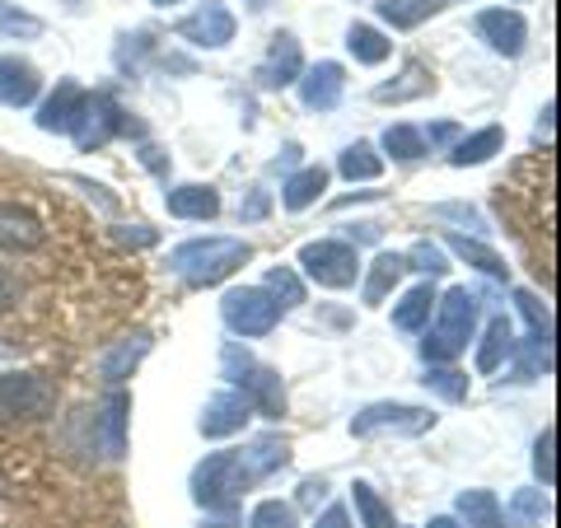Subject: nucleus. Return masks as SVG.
Wrapping results in <instances>:
<instances>
[{
    "mask_svg": "<svg viewBox=\"0 0 561 528\" xmlns=\"http://www.w3.org/2000/svg\"><path fill=\"white\" fill-rule=\"evenodd\" d=\"M280 463H286V445H280L276 435L257 439L253 449H220V454H210L197 472H192V496H197L206 509L230 515L243 491H249L253 482H262Z\"/></svg>",
    "mask_w": 561,
    "mask_h": 528,
    "instance_id": "nucleus-1",
    "label": "nucleus"
},
{
    "mask_svg": "<svg viewBox=\"0 0 561 528\" xmlns=\"http://www.w3.org/2000/svg\"><path fill=\"white\" fill-rule=\"evenodd\" d=\"M472 328H478V295L468 286H454L445 299H435V328L426 332V342H421V356L431 365L454 360L459 351H468Z\"/></svg>",
    "mask_w": 561,
    "mask_h": 528,
    "instance_id": "nucleus-2",
    "label": "nucleus"
},
{
    "mask_svg": "<svg viewBox=\"0 0 561 528\" xmlns=\"http://www.w3.org/2000/svg\"><path fill=\"white\" fill-rule=\"evenodd\" d=\"M249 257H253V249L243 239H192L169 253V267L179 272L187 286H216V280H225Z\"/></svg>",
    "mask_w": 561,
    "mask_h": 528,
    "instance_id": "nucleus-3",
    "label": "nucleus"
},
{
    "mask_svg": "<svg viewBox=\"0 0 561 528\" xmlns=\"http://www.w3.org/2000/svg\"><path fill=\"white\" fill-rule=\"evenodd\" d=\"M300 267L319 280V286L346 290V286H356V276H360V253L342 239H319V243H305L300 249Z\"/></svg>",
    "mask_w": 561,
    "mask_h": 528,
    "instance_id": "nucleus-4",
    "label": "nucleus"
},
{
    "mask_svg": "<svg viewBox=\"0 0 561 528\" xmlns=\"http://www.w3.org/2000/svg\"><path fill=\"white\" fill-rule=\"evenodd\" d=\"M225 369L234 375V383H239V393L253 402V408H262L267 416H280L286 412V393H280V379H276V369H267V365H257L249 351H239V346H230L225 351Z\"/></svg>",
    "mask_w": 561,
    "mask_h": 528,
    "instance_id": "nucleus-5",
    "label": "nucleus"
},
{
    "mask_svg": "<svg viewBox=\"0 0 561 528\" xmlns=\"http://www.w3.org/2000/svg\"><path fill=\"white\" fill-rule=\"evenodd\" d=\"M225 323H230L239 337H267L280 323V305L262 286H243V290L225 295Z\"/></svg>",
    "mask_w": 561,
    "mask_h": 528,
    "instance_id": "nucleus-6",
    "label": "nucleus"
},
{
    "mask_svg": "<svg viewBox=\"0 0 561 528\" xmlns=\"http://www.w3.org/2000/svg\"><path fill=\"white\" fill-rule=\"evenodd\" d=\"M57 408L51 383L38 375H0V416H47Z\"/></svg>",
    "mask_w": 561,
    "mask_h": 528,
    "instance_id": "nucleus-7",
    "label": "nucleus"
},
{
    "mask_svg": "<svg viewBox=\"0 0 561 528\" xmlns=\"http://www.w3.org/2000/svg\"><path fill=\"white\" fill-rule=\"evenodd\" d=\"M431 412L426 408H402V402H375V408H365L356 421H351V431L356 435H379V431H393V435H421L431 431Z\"/></svg>",
    "mask_w": 561,
    "mask_h": 528,
    "instance_id": "nucleus-8",
    "label": "nucleus"
},
{
    "mask_svg": "<svg viewBox=\"0 0 561 528\" xmlns=\"http://www.w3.org/2000/svg\"><path fill=\"white\" fill-rule=\"evenodd\" d=\"M472 28H478V38H482L491 51H501V57H519L524 38H529V24H524L519 10H482Z\"/></svg>",
    "mask_w": 561,
    "mask_h": 528,
    "instance_id": "nucleus-9",
    "label": "nucleus"
},
{
    "mask_svg": "<svg viewBox=\"0 0 561 528\" xmlns=\"http://www.w3.org/2000/svg\"><path fill=\"white\" fill-rule=\"evenodd\" d=\"M342 90H346V70L337 61H319V66L300 70V99H305V108H313V113L337 108Z\"/></svg>",
    "mask_w": 561,
    "mask_h": 528,
    "instance_id": "nucleus-10",
    "label": "nucleus"
},
{
    "mask_svg": "<svg viewBox=\"0 0 561 528\" xmlns=\"http://www.w3.org/2000/svg\"><path fill=\"white\" fill-rule=\"evenodd\" d=\"M84 108H90V94H84L80 84L61 80L57 94H51L43 108H38V127H43V131H66V136H76V127L84 122Z\"/></svg>",
    "mask_w": 561,
    "mask_h": 528,
    "instance_id": "nucleus-11",
    "label": "nucleus"
},
{
    "mask_svg": "<svg viewBox=\"0 0 561 528\" xmlns=\"http://www.w3.org/2000/svg\"><path fill=\"white\" fill-rule=\"evenodd\" d=\"M179 33L187 43H197V47H225L234 38V14L225 10L220 0H206L197 14H187V20L179 24Z\"/></svg>",
    "mask_w": 561,
    "mask_h": 528,
    "instance_id": "nucleus-12",
    "label": "nucleus"
},
{
    "mask_svg": "<svg viewBox=\"0 0 561 528\" xmlns=\"http://www.w3.org/2000/svg\"><path fill=\"white\" fill-rule=\"evenodd\" d=\"M249 416H253V402L243 393H216L202 412V435H210V439L234 435V431L249 426Z\"/></svg>",
    "mask_w": 561,
    "mask_h": 528,
    "instance_id": "nucleus-13",
    "label": "nucleus"
},
{
    "mask_svg": "<svg viewBox=\"0 0 561 528\" xmlns=\"http://www.w3.org/2000/svg\"><path fill=\"white\" fill-rule=\"evenodd\" d=\"M43 243V225L33 210H24L20 202H0V249L10 253H28Z\"/></svg>",
    "mask_w": 561,
    "mask_h": 528,
    "instance_id": "nucleus-14",
    "label": "nucleus"
},
{
    "mask_svg": "<svg viewBox=\"0 0 561 528\" xmlns=\"http://www.w3.org/2000/svg\"><path fill=\"white\" fill-rule=\"evenodd\" d=\"M38 90H43V80L28 61L0 57V103H5V108H28V103L38 99Z\"/></svg>",
    "mask_w": 561,
    "mask_h": 528,
    "instance_id": "nucleus-15",
    "label": "nucleus"
},
{
    "mask_svg": "<svg viewBox=\"0 0 561 528\" xmlns=\"http://www.w3.org/2000/svg\"><path fill=\"white\" fill-rule=\"evenodd\" d=\"M300 70H305L300 43H295L290 33H276V38H272V51H267V61H262V70H257V80L276 90V84H295V80H300Z\"/></svg>",
    "mask_w": 561,
    "mask_h": 528,
    "instance_id": "nucleus-16",
    "label": "nucleus"
},
{
    "mask_svg": "<svg viewBox=\"0 0 561 528\" xmlns=\"http://www.w3.org/2000/svg\"><path fill=\"white\" fill-rule=\"evenodd\" d=\"M169 216H179V220H216L220 216V197H216V187H202V183H187V187H173L169 197Z\"/></svg>",
    "mask_w": 561,
    "mask_h": 528,
    "instance_id": "nucleus-17",
    "label": "nucleus"
},
{
    "mask_svg": "<svg viewBox=\"0 0 561 528\" xmlns=\"http://www.w3.org/2000/svg\"><path fill=\"white\" fill-rule=\"evenodd\" d=\"M146 351H150V337H146V332H136V337L117 342L113 351H103V356H99V375L113 379V383H122V379H127L131 369H136V360L146 356Z\"/></svg>",
    "mask_w": 561,
    "mask_h": 528,
    "instance_id": "nucleus-18",
    "label": "nucleus"
},
{
    "mask_svg": "<svg viewBox=\"0 0 561 528\" xmlns=\"http://www.w3.org/2000/svg\"><path fill=\"white\" fill-rule=\"evenodd\" d=\"M515 305H519V313L529 319V328H534V351H538V360H542V369L552 365V319H548V309L538 305V295L534 290H515Z\"/></svg>",
    "mask_w": 561,
    "mask_h": 528,
    "instance_id": "nucleus-19",
    "label": "nucleus"
},
{
    "mask_svg": "<svg viewBox=\"0 0 561 528\" xmlns=\"http://www.w3.org/2000/svg\"><path fill=\"white\" fill-rule=\"evenodd\" d=\"M402 272H408V257H402V253H379L375 267H370V276H365V290H360L365 305H383V295L398 286Z\"/></svg>",
    "mask_w": 561,
    "mask_h": 528,
    "instance_id": "nucleus-20",
    "label": "nucleus"
},
{
    "mask_svg": "<svg viewBox=\"0 0 561 528\" xmlns=\"http://www.w3.org/2000/svg\"><path fill=\"white\" fill-rule=\"evenodd\" d=\"M431 313H435V290H431V286H412L408 295L398 299L393 328H402V332H421V328L431 323Z\"/></svg>",
    "mask_w": 561,
    "mask_h": 528,
    "instance_id": "nucleus-21",
    "label": "nucleus"
},
{
    "mask_svg": "<svg viewBox=\"0 0 561 528\" xmlns=\"http://www.w3.org/2000/svg\"><path fill=\"white\" fill-rule=\"evenodd\" d=\"M501 146H505V131H501V127H482V131H472V136H463L459 146H454L449 164H459V169H468V164H486Z\"/></svg>",
    "mask_w": 561,
    "mask_h": 528,
    "instance_id": "nucleus-22",
    "label": "nucleus"
},
{
    "mask_svg": "<svg viewBox=\"0 0 561 528\" xmlns=\"http://www.w3.org/2000/svg\"><path fill=\"white\" fill-rule=\"evenodd\" d=\"M515 346V332H511V319H491L486 323V337L478 346V375H491V369H501V360L511 356Z\"/></svg>",
    "mask_w": 561,
    "mask_h": 528,
    "instance_id": "nucleus-23",
    "label": "nucleus"
},
{
    "mask_svg": "<svg viewBox=\"0 0 561 528\" xmlns=\"http://www.w3.org/2000/svg\"><path fill=\"white\" fill-rule=\"evenodd\" d=\"M346 47H351V57H356L360 66H379V61H389V57H393V43L383 38L379 28H370V24H351Z\"/></svg>",
    "mask_w": 561,
    "mask_h": 528,
    "instance_id": "nucleus-24",
    "label": "nucleus"
},
{
    "mask_svg": "<svg viewBox=\"0 0 561 528\" xmlns=\"http://www.w3.org/2000/svg\"><path fill=\"white\" fill-rule=\"evenodd\" d=\"M459 515L468 528H505V515H501V501L491 491H463L459 496Z\"/></svg>",
    "mask_w": 561,
    "mask_h": 528,
    "instance_id": "nucleus-25",
    "label": "nucleus"
},
{
    "mask_svg": "<svg viewBox=\"0 0 561 528\" xmlns=\"http://www.w3.org/2000/svg\"><path fill=\"white\" fill-rule=\"evenodd\" d=\"M328 187V169L323 164H309V169H300V173H290V183H286V210H305V206H313L319 202V192Z\"/></svg>",
    "mask_w": 561,
    "mask_h": 528,
    "instance_id": "nucleus-26",
    "label": "nucleus"
},
{
    "mask_svg": "<svg viewBox=\"0 0 561 528\" xmlns=\"http://www.w3.org/2000/svg\"><path fill=\"white\" fill-rule=\"evenodd\" d=\"M375 10H379L383 24H393V28H416V24H426L440 5H435V0H379Z\"/></svg>",
    "mask_w": 561,
    "mask_h": 528,
    "instance_id": "nucleus-27",
    "label": "nucleus"
},
{
    "mask_svg": "<svg viewBox=\"0 0 561 528\" xmlns=\"http://www.w3.org/2000/svg\"><path fill=\"white\" fill-rule=\"evenodd\" d=\"M421 94H431V76H426V66H408L398 76V84H379L375 99L379 103H408V99H421Z\"/></svg>",
    "mask_w": 561,
    "mask_h": 528,
    "instance_id": "nucleus-28",
    "label": "nucleus"
},
{
    "mask_svg": "<svg viewBox=\"0 0 561 528\" xmlns=\"http://www.w3.org/2000/svg\"><path fill=\"white\" fill-rule=\"evenodd\" d=\"M383 173V160L375 154V146H365V140H356L346 154H342V179L346 183H375Z\"/></svg>",
    "mask_w": 561,
    "mask_h": 528,
    "instance_id": "nucleus-29",
    "label": "nucleus"
},
{
    "mask_svg": "<svg viewBox=\"0 0 561 528\" xmlns=\"http://www.w3.org/2000/svg\"><path fill=\"white\" fill-rule=\"evenodd\" d=\"M351 505H356V515H360V528H398L393 509L375 496V486L356 482V486H351Z\"/></svg>",
    "mask_w": 561,
    "mask_h": 528,
    "instance_id": "nucleus-30",
    "label": "nucleus"
},
{
    "mask_svg": "<svg viewBox=\"0 0 561 528\" xmlns=\"http://www.w3.org/2000/svg\"><path fill=\"white\" fill-rule=\"evenodd\" d=\"M501 515L515 528H534V524L548 519V496H542V491H515L511 509H501Z\"/></svg>",
    "mask_w": 561,
    "mask_h": 528,
    "instance_id": "nucleus-31",
    "label": "nucleus"
},
{
    "mask_svg": "<svg viewBox=\"0 0 561 528\" xmlns=\"http://www.w3.org/2000/svg\"><path fill=\"white\" fill-rule=\"evenodd\" d=\"M445 243H449V249H454V253H459L463 262H472V267H478V272H486V276H505V262H501L496 253H491V249H482V243H478V239L449 234Z\"/></svg>",
    "mask_w": 561,
    "mask_h": 528,
    "instance_id": "nucleus-32",
    "label": "nucleus"
},
{
    "mask_svg": "<svg viewBox=\"0 0 561 528\" xmlns=\"http://www.w3.org/2000/svg\"><path fill=\"white\" fill-rule=\"evenodd\" d=\"M262 290H267V295L276 299L280 309H290V305H305V280L295 276L290 267H272V272H267V286H262Z\"/></svg>",
    "mask_w": 561,
    "mask_h": 528,
    "instance_id": "nucleus-33",
    "label": "nucleus"
},
{
    "mask_svg": "<svg viewBox=\"0 0 561 528\" xmlns=\"http://www.w3.org/2000/svg\"><path fill=\"white\" fill-rule=\"evenodd\" d=\"M383 150H389L393 160H421V154H426V140H421L416 127H389L383 131Z\"/></svg>",
    "mask_w": 561,
    "mask_h": 528,
    "instance_id": "nucleus-34",
    "label": "nucleus"
},
{
    "mask_svg": "<svg viewBox=\"0 0 561 528\" xmlns=\"http://www.w3.org/2000/svg\"><path fill=\"white\" fill-rule=\"evenodd\" d=\"M552 454H557V431L548 426L538 435V445H534V472L542 478V486H557V459Z\"/></svg>",
    "mask_w": 561,
    "mask_h": 528,
    "instance_id": "nucleus-35",
    "label": "nucleus"
},
{
    "mask_svg": "<svg viewBox=\"0 0 561 528\" xmlns=\"http://www.w3.org/2000/svg\"><path fill=\"white\" fill-rule=\"evenodd\" d=\"M249 528H295V509L280 505V501H262V505L253 509Z\"/></svg>",
    "mask_w": 561,
    "mask_h": 528,
    "instance_id": "nucleus-36",
    "label": "nucleus"
},
{
    "mask_svg": "<svg viewBox=\"0 0 561 528\" xmlns=\"http://www.w3.org/2000/svg\"><path fill=\"white\" fill-rule=\"evenodd\" d=\"M122 426H127V398L122 393H113V402H108V416H103V431H108V454H122Z\"/></svg>",
    "mask_w": 561,
    "mask_h": 528,
    "instance_id": "nucleus-37",
    "label": "nucleus"
},
{
    "mask_svg": "<svg viewBox=\"0 0 561 528\" xmlns=\"http://www.w3.org/2000/svg\"><path fill=\"white\" fill-rule=\"evenodd\" d=\"M426 389L445 393L449 402H459V398L468 393V379L459 375V369H431V375H426Z\"/></svg>",
    "mask_w": 561,
    "mask_h": 528,
    "instance_id": "nucleus-38",
    "label": "nucleus"
},
{
    "mask_svg": "<svg viewBox=\"0 0 561 528\" xmlns=\"http://www.w3.org/2000/svg\"><path fill=\"white\" fill-rule=\"evenodd\" d=\"M408 262H416V272H431V276H440V272L449 267L440 243H416V249L408 253Z\"/></svg>",
    "mask_w": 561,
    "mask_h": 528,
    "instance_id": "nucleus-39",
    "label": "nucleus"
},
{
    "mask_svg": "<svg viewBox=\"0 0 561 528\" xmlns=\"http://www.w3.org/2000/svg\"><path fill=\"white\" fill-rule=\"evenodd\" d=\"M0 33H10V38H38L43 33V20H33V14H20V10H5L0 14Z\"/></svg>",
    "mask_w": 561,
    "mask_h": 528,
    "instance_id": "nucleus-40",
    "label": "nucleus"
},
{
    "mask_svg": "<svg viewBox=\"0 0 561 528\" xmlns=\"http://www.w3.org/2000/svg\"><path fill=\"white\" fill-rule=\"evenodd\" d=\"M14 299H20V280H14V272L0 262V309H10Z\"/></svg>",
    "mask_w": 561,
    "mask_h": 528,
    "instance_id": "nucleus-41",
    "label": "nucleus"
},
{
    "mask_svg": "<svg viewBox=\"0 0 561 528\" xmlns=\"http://www.w3.org/2000/svg\"><path fill=\"white\" fill-rule=\"evenodd\" d=\"M239 216L243 220H262V216H267V192H253L249 206H239Z\"/></svg>",
    "mask_w": 561,
    "mask_h": 528,
    "instance_id": "nucleus-42",
    "label": "nucleus"
},
{
    "mask_svg": "<svg viewBox=\"0 0 561 528\" xmlns=\"http://www.w3.org/2000/svg\"><path fill=\"white\" fill-rule=\"evenodd\" d=\"M313 528H351V519H346V509H342V505H332L328 515H323L319 524H313Z\"/></svg>",
    "mask_w": 561,
    "mask_h": 528,
    "instance_id": "nucleus-43",
    "label": "nucleus"
},
{
    "mask_svg": "<svg viewBox=\"0 0 561 528\" xmlns=\"http://www.w3.org/2000/svg\"><path fill=\"white\" fill-rule=\"evenodd\" d=\"M202 528H239V524H234V515H220V519H210V524H202Z\"/></svg>",
    "mask_w": 561,
    "mask_h": 528,
    "instance_id": "nucleus-44",
    "label": "nucleus"
},
{
    "mask_svg": "<svg viewBox=\"0 0 561 528\" xmlns=\"http://www.w3.org/2000/svg\"><path fill=\"white\" fill-rule=\"evenodd\" d=\"M426 528H459V524H454V519H449V515H440V519H431V524H426Z\"/></svg>",
    "mask_w": 561,
    "mask_h": 528,
    "instance_id": "nucleus-45",
    "label": "nucleus"
},
{
    "mask_svg": "<svg viewBox=\"0 0 561 528\" xmlns=\"http://www.w3.org/2000/svg\"><path fill=\"white\" fill-rule=\"evenodd\" d=\"M262 5H267V0H249V10H262Z\"/></svg>",
    "mask_w": 561,
    "mask_h": 528,
    "instance_id": "nucleus-46",
    "label": "nucleus"
},
{
    "mask_svg": "<svg viewBox=\"0 0 561 528\" xmlns=\"http://www.w3.org/2000/svg\"><path fill=\"white\" fill-rule=\"evenodd\" d=\"M154 5H179V0H154Z\"/></svg>",
    "mask_w": 561,
    "mask_h": 528,
    "instance_id": "nucleus-47",
    "label": "nucleus"
}]
</instances>
